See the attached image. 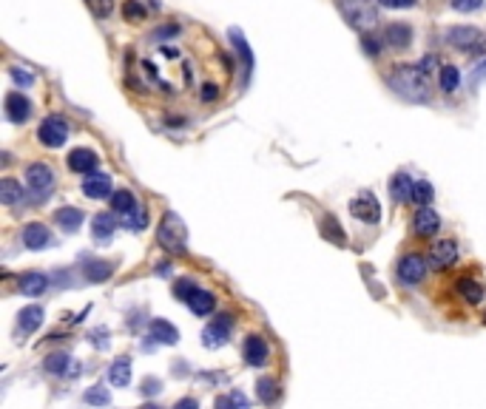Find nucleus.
Masks as SVG:
<instances>
[{"label": "nucleus", "instance_id": "nucleus-1", "mask_svg": "<svg viewBox=\"0 0 486 409\" xmlns=\"http://www.w3.org/2000/svg\"><path fill=\"white\" fill-rule=\"evenodd\" d=\"M389 85L396 88L401 97H410V100H424V97H427V94H424V77L412 66H399L396 74L389 77Z\"/></svg>", "mask_w": 486, "mask_h": 409}, {"label": "nucleus", "instance_id": "nucleus-2", "mask_svg": "<svg viewBox=\"0 0 486 409\" xmlns=\"http://www.w3.org/2000/svg\"><path fill=\"white\" fill-rule=\"evenodd\" d=\"M26 185L35 199H46L54 191V171L46 162H35L26 168Z\"/></svg>", "mask_w": 486, "mask_h": 409}, {"label": "nucleus", "instance_id": "nucleus-3", "mask_svg": "<svg viewBox=\"0 0 486 409\" xmlns=\"http://www.w3.org/2000/svg\"><path fill=\"white\" fill-rule=\"evenodd\" d=\"M339 6L344 12V17L353 23V26H361V28H370L378 15H376V6L370 0H339Z\"/></svg>", "mask_w": 486, "mask_h": 409}, {"label": "nucleus", "instance_id": "nucleus-4", "mask_svg": "<svg viewBox=\"0 0 486 409\" xmlns=\"http://www.w3.org/2000/svg\"><path fill=\"white\" fill-rule=\"evenodd\" d=\"M160 242L174 250V253H179L182 247H185V222L176 216V213H168L162 219V225H160Z\"/></svg>", "mask_w": 486, "mask_h": 409}, {"label": "nucleus", "instance_id": "nucleus-5", "mask_svg": "<svg viewBox=\"0 0 486 409\" xmlns=\"http://www.w3.org/2000/svg\"><path fill=\"white\" fill-rule=\"evenodd\" d=\"M37 137H40V142L46 148H60V145L66 142V137H69V125L60 119V117H49V119H43Z\"/></svg>", "mask_w": 486, "mask_h": 409}, {"label": "nucleus", "instance_id": "nucleus-6", "mask_svg": "<svg viewBox=\"0 0 486 409\" xmlns=\"http://www.w3.org/2000/svg\"><path fill=\"white\" fill-rule=\"evenodd\" d=\"M350 210H353L355 219H364V222H378V216H381V205H378V199L370 191H364L361 197H355L350 202Z\"/></svg>", "mask_w": 486, "mask_h": 409}, {"label": "nucleus", "instance_id": "nucleus-7", "mask_svg": "<svg viewBox=\"0 0 486 409\" xmlns=\"http://www.w3.org/2000/svg\"><path fill=\"white\" fill-rule=\"evenodd\" d=\"M231 327H233L231 316H219L214 324H208V327H205V333H202V344H205V347H210V350L222 347V344L228 341V333H231Z\"/></svg>", "mask_w": 486, "mask_h": 409}, {"label": "nucleus", "instance_id": "nucleus-8", "mask_svg": "<svg viewBox=\"0 0 486 409\" xmlns=\"http://www.w3.org/2000/svg\"><path fill=\"white\" fill-rule=\"evenodd\" d=\"M424 276H427V262H424L421 256H404L399 262V278L404 281V285H418V281H424Z\"/></svg>", "mask_w": 486, "mask_h": 409}, {"label": "nucleus", "instance_id": "nucleus-9", "mask_svg": "<svg viewBox=\"0 0 486 409\" xmlns=\"http://www.w3.org/2000/svg\"><path fill=\"white\" fill-rule=\"evenodd\" d=\"M69 168L74 174H94L97 168V153L91 151V148H74L69 153Z\"/></svg>", "mask_w": 486, "mask_h": 409}, {"label": "nucleus", "instance_id": "nucleus-10", "mask_svg": "<svg viewBox=\"0 0 486 409\" xmlns=\"http://www.w3.org/2000/svg\"><path fill=\"white\" fill-rule=\"evenodd\" d=\"M6 114L12 122H26L32 117V103H28L20 91H12V94H6Z\"/></svg>", "mask_w": 486, "mask_h": 409}, {"label": "nucleus", "instance_id": "nucleus-11", "mask_svg": "<svg viewBox=\"0 0 486 409\" xmlns=\"http://www.w3.org/2000/svg\"><path fill=\"white\" fill-rule=\"evenodd\" d=\"M446 43H449V46H458V49L478 46V43H480V31H478V28H472V26H458V28H449V31H446Z\"/></svg>", "mask_w": 486, "mask_h": 409}, {"label": "nucleus", "instance_id": "nucleus-12", "mask_svg": "<svg viewBox=\"0 0 486 409\" xmlns=\"http://www.w3.org/2000/svg\"><path fill=\"white\" fill-rule=\"evenodd\" d=\"M49 242H51V233H49L46 225L32 222V225H26V228H23V244H26L28 250H43Z\"/></svg>", "mask_w": 486, "mask_h": 409}, {"label": "nucleus", "instance_id": "nucleus-13", "mask_svg": "<svg viewBox=\"0 0 486 409\" xmlns=\"http://www.w3.org/2000/svg\"><path fill=\"white\" fill-rule=\"evenodd\" d=\"M83 194L91 199H103L111 194V179L106 174H88L83 182Z\"/></svg>", "mask_w": 486, "mask_h": 409}, {"label": "nucleus", "instance_id": "nucleus-14", "mask_svg": "<svg viewBox=\"0 0 486 409\" xmlns=\"http://www.w3.org/2000/svg\"><path fill=\"white\" fill-rule=\"evenodd\" d=\"M438 228H441V219L433 208H421L415 213V233L418 236H433V233H438Z\"/></svg>", "mask_w": 486, "mask_h": 409}, {"label": "nucleus", "instance_id": "nucleus-15", "mask_svg": "<svg viewBox=\"0 0 486 409\" xmlns=\"http://www.w3.org/2000/svg\"><path fill=\"white\" fill-rule=\"evenodd\" d=\"M455 259H458V244H455L452 239H444L433 247V265L435 267H449V265H455Z\"/></svg>", "mask_w": 486, "mask_h": 409}, {"label": "nucleus", "instance_id": "nucleus-16", "mask_svg": "<svg viewBox=\"0 0 486 409\" xmlns=\"http://www.w3.org/2000/svg\"><path fill=\"white\" fill-rule=\"evenodd\" d=\"M245 361L251 367H262L267 361V344L259 335H248V341H245Z\"/></svg>", "mask_w": 486, "mask_h": 409}, {"label": "nucleus", "instance_id": "nucleus-17", "mask_svg": "<svg viewBox=\"0 0 486 409\" xmlns=\"http://www.w3.org/2000/svg\"><path fill=\"white\" fill-rule=\"evenodd\" d=\"M151 338L160 341V344H168V347H174V344L179 341V333L165 319H157V322H151Z\"/></svg>", "mask_w": 486, "mask_h": 409}, {"label": "nucleus", "instance_id": "nucleus-18", "mask_svg": "<svg viewBox=\"0 0 486 409\" xmlns=\"http://www.w3.org/2000/svg\"><path fill=\"white\" fill-rule=\"evenodd\" d=\"M108 381L114 387H128V381H131V361L128 358H117L108 367Z\"/></svg>", "mask_w": 486, "mask_h": 409}, {"label": "nucleus", "instance_id": "nucleus-19", "mask_svg": "<svg viewBox=\"0 0 486 409\" xmlns=\"http://www.w3.org/2000/svg\"><path fill=\"white\" fill-rule=\"evenodd\" d=\"M46 287H49L46 273H26V276L20 278V290H23L26 296H40V293H46Z\"/></svg>", "mask_w": 486, "mask_h": 409}, {"label": "nucleus", "instance_id": "nucleus-20", "mask_svg": "<svg viewBox=\"0 0 486 409\" xmlns=\"http://www.w3.org/2000/svg\"><path fill=\"white\" fill-rule=\"evenodd\" d=\"M43 324V307H37V304H32V307H26L23 312H20V333H35L37 327Z\"/></svg>", "mask_w": 486, "mask_h": 409}, {"label": "nucleus", "instance_id": "nucleus-21", "mask_svg": "<svg viewBox=\"0 0 486 409\" xmlns=\"http://www.w3.org/2000/svg\"><path fill=\"white\" fill-rule=\"evenodd\" d=\"M412 187H415L412 176L396 174V179H392V197H396L399 202H412Z\"/></svg>", "mask_w": 486, "mask_h": 409}, {"label": "nucleus", "instance_id": "nucleus-22", "mask_svg": "<svg viewBox=\"0 0 486 409\" xmlns=\"http://www.w3.org/2000/svg\"><path fill=\"white\" fill-rule=\"evenodd\" d=\"M214 304H217V299L210 296L208 290H196V293L188 299V307H191V312H196V316H208V312L214 310Z\"/></svg>", "mask_w": 486, "mask_h": 409}, {"label": "nucleus", "instance_id": "nucleus-23", "mask_svg": "<svg viewBox=\"0 0 486 409\" xmlns=\"http://www.w3.org/2000/svg\"><path fill=\"white\" fill-rule=\"evenodd\" d=\"M54 219H57V225L63 228V231H77V228L83 225V210H77V208H63V210L54 213Z\"/></svg>", "mask_w": 486, "mask_h": 409}, {"label": "nucleus", "instance_id": "nucleus-24", "mask_svg": "<svg viewBox=\"0 0 486 409\" xmlns=\"http://www.w3.org/2000/svg\"><path fill=\"white\" fill-rule=\"evenodd\" d=\"M69 364H74V361L69 358V353H51V356H46V361H43L46 372H51V375H69Z\"/></svg>", "mask_w": 486, "mask_h": 409}, {"label": "nucleus", "instance_id": "nucleus-25", "mask_svg": "<svg viewBox=\"0 0 486 409\" xmlns=\"http://www.w3.org/2000/svg\"><path fill=\"white\" fill-rule=\"evenodd\" d=\"M114 228H117V222H114V213H97L94 219H91V231H94V236H97V239L111 236V233H114Z\"/></svg>", "mask_w": 486, "mask_h": 409}, {"label": "nucleus", "instance_id": "nucleus-26", "mask_svg": "<svg viewBox=\"0 0 486 409\" xmlns=\"http://www.w3.org/2000/svg\"><path fill=\"white\" fill-rule=\"evenodd\" d=\"M0 199H3V205H20L23 202V187L15 179H3L0 182Z\"/></svg>", "mask_w": 486, "mask_h": 409}, {"label": "nucleus", "instance_id": "nucleus-27", "mask_svg": "<svg viewBox=\"0 0 486 409\" xmlns=\"http://www.w3.org/2000/svg\"><path fill=\"white\" fill-rule=\"evenodd\" d=\"M217 409H251V403H248V398L242 395L239 390H233V392L217 398Z\"/></svg>", "mask_w": 486, "mask_h": 409}, {"label": "nucleus", "instance_id": "nucleus-28", "mask_svg": "<svg viewBox=\"0 0 486 409\" xmlns=\"http://www.w3.org/2000/svg\"><path fill=\"white\" fill-rule=\"evenodd\" d=\"M111 273H114V265L111 262H88L85 265V278L88 281H106Z\"/></svg>", "mask_w": 486, "mask_h": 409}, {"label": "nucleus", "instance_id": "nucleus-29", "mask_svg": "<svg viewBox=\"0 0 486 409\" xmlns=\"http://www.w3.org/2000/svg\"><path fill=\"white\" fill-rule=\"evenodd\" d=\"M458 293H461L469 304H478V301L483 299V287L478 285L475 278H461V281H458Z\"/></svg>", "mask_w": 486, "mask_h": 409}, {"label": "nucleus", "instance_id": "nucleus-30", "mask_svg": "<svg viewBox=\"0 0 486 409\" xmlns=\"http://www.w3.org/2000/svg\"><path fill=\"white\" fill-rule=\"evenodd\" d=\"M256 395H259L262 403H273V401L279 398V387H276V381H273V378H259V384H256Z\"/></svg>", "mask_w": 486, "mask_h": 409}, {"label": "nucleus", "instance_id": "nucleus-31", "mask_svg": "<svg viewBox=\"0 0 486 409\" xmlns=\"http://www.w3.org/2000/svg\"><path fill=\"white\" fill-rule=\"evenodd\" d=\"M134 205H137V199H134L131 191H114V197H111V208H114L117 213H128Z\"/></svg>", "mask_w": 486, "mask_h": 409}, {"label": "nucleus", "instance_id": "nucleus-32", "mask_svg": "<svg viewBox=\"0 0 486 409\" xmlns=\"http://www.w3.org/2000/svg\"><path fill=\"white\" fill-rule=\"evenodd\" d=\"M126 225H128L131 231H142V228L148 225V213L142 210V205H140V202H137V205H134V208L126 213Z\"/></svg>", "mask_w": 486, "mask_h": 409}, {"label": "nucleus", "instance_id": "nucleus-33", "mask_svg": "<svg viewBox=\"0 0 486 409\" xmlns=\"http://www.w3.org/2000/svg\"><path fill=\"white\" fill-rule=\"evenodd\" d=\"M387 43L396 46V49H404V46L410 43V28H404V26H389V28H387Z\"/></svg>", "mask_w": 486, "mask_h": 409}, {"label": "nucleus", "instance_id": "nucleus-34", "mask_svg": "<svg viewBox=\"0 0 486 409\" xmlns=\"http://www.w3.org/2000/svg\"><path fill=\"white\" fill-rule=\"evenodd\" d=\"M412 202H415V205H430V202H433V185H430V182H415V187H412Z\"/></svg>", "mask_w": 486, "mask_h": 409}, {"label": "nucleus", "instance_id": "nucleus-35", "mask_svg": "<svg viewBox=\"0 0 486 409\" xmlns=\"http://www.w3.org/2000/svg\"><path fill=\"white\" fill-rule=\"evenodd\" d=\"M458 83H461L458 69H455V66H444L441 69V88L444 91H455V88H458Z\"/></svg>", "mask_w": 486, "mask_h": 409}, {"label": "nucleus", "instance_id": "nucleus-36", "mask_svg": "<svg viewBox=\"0 0 486 409\" xmlns=\"http://www.w3.org/2000/svg\"><path fill=\"white\" fill-rule=\"evenodd\" d=\"M108 401H111V395L106 387H91L85 392V403H91V406H108Z\"/></svg>", "mask_w": 486, "mask_h": 409}, {"label": "nucleus", "instance_id": "nucleus-37", "mask_svg": "<svg viewBox=\"0 0 486 409\" xmlns=\"http://www.w3.org/2000/svg\"><path fill=\"white\" fill-rule=\"evenodd\" d=\"M231 40L236 43V51L242 54V60H245V66H253V57H251V51H248V43H245V37H242L236 28L231 31Z\"/></svg>", "mask_w": 486, "mask_h": 409}, {"label": "nucleus", "instance_id": "nucleus-38", "mask_svg": "<svg viewBox=\"0 0 486 409\" xmlns=\"http://www.w3.org/2000/svg\"><path fill=\"white\" fill-rule=\"evenodd\" d=\"M196 290H199V287L194 285V281H179V285L174 287V293H176V299H179V301H182V299L188 301V299H191V296H194Z\"/></svg>", "mask_w": 486, "mask_h": 409}, {"label": "nucleus", "instance_id": "nucleus-39", "mask_svg": "<svg viewBox=\"0 0 486 409\" xmlns=\"http://www.w3.org/2000/svg\"><path fill=\"white\" fill-rule=\"evenodd\" d=\"M452 6L458 12H475L483 6V0H452Z\"/></svg>", "mask_w": 486, "mask_h": 409}, {"label": "nucleus", "instance_id": "nucleus-40", "mask_svg": "<svg viewBox=\"0 0 486 409\" xmlns=\"http://www.w3.org/2000/svg\"><path fill=\"white\" fill-rule=\"evenodd\" d=\"M9 74H12V80H15L17 85H32V83H35L32 74H28V72H20V69H12Z\"/></svg>", "mask_w": 486, "mask_h": 409}, {"label": "nucleus", "instance_id": "nucleus-41", "mask_svg": "<svg viewBox=\"0 0 486 409\" xmlns=\"http://www.w3.org/2000/svg\"><path fill=\"white\" fill-rule=\"evenodd\" d=\"M381 3H384L387 9H407V6L415 3V0H381Z\"/></svg>", "mask_w": 486, "mask_h": 409}, {"label": "nucleus", "instance_id": "nucleus-42", "mask_svg": "<svg viewBox=\"0 0 486 409\" xmlns=\"http://www.w3.org/2000/svg\"><path fill=\"white\" fill-rule=\"evenodd\" d=\"M160 387H162V384H160L157 378H145V384H142V392H145V395H154V392H160Z\"/></svg>", "mask_w": 486, "mask_h": 409}, {"label": "nucleus", "instance_id": "nucleus-43", "mask_svg": "<svg viewBox=\"0 0 486 409\" xmlns=\"http://www.w3.org/2000/svg\"><path fill=\"white\" fill-rule=\"evenodd\" d=\"M174 409H199V403H196L194 398H182V401H179Z\"/></svg>", "mask_w": 486, "mask_h": 409}, {"label": "nucleus", "instance_id": "nucleus-44", "mask_svg": "<svg viewBox=\"0 0 486 409\" xmlns=\"http://www.w3.org/2000/svg\"><path fill=\"white\" fill-rule=\"evenodd\" d=\"M217 97V85H205L202 88V100H214Z\"/></svg>", "mask_w": 486, "mask_h": 409}, {"label": "nucleus", "instance_id": "nucleus-45", "mask_svg": "<svg viewBox=\"0 0 486 409\" xmlns=\"http://www.w3.org/2000/svg\"><path fill=\"white\" fill-rule=\"evenodd\" d=\"M475 80H486V62H483L480 69H475Z\"/></svg>", "mask_w": 486, "mask_h": 409}, {"label": "nucleus", "instance_id": "nucleus-46", "mask_svg": "<svg viewBox=\"0 0 486 409\" xmlns=\"http://www.w3.org/2000/svg\"><path fill=\"white\" fill-rule=\"evenodd\" d=\"M140 409H162V406H157V403H145V406H140Z\"/></svg>", "mask_w": 486, "mask_h": 409}]
</instances>
